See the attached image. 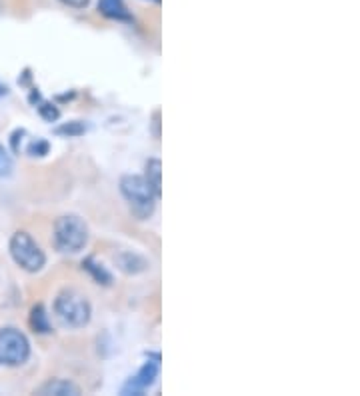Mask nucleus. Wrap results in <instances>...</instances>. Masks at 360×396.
<instances>
[{"instance_id":"obj_1","label":"nucleus","mask_w":360,"mask_h":396,"mask_svg":"<svg viewBox=\"0 0 360 396\" xmlns=\"http://www.w3.org/2000/svg\"><path fill=\"white\" fill-rule=\"evenodd\" d=\"M118 186H120V194L125 196L130 213L137 216L138 220H149L157 208L159 196L152 191L147 178L137 176V174H125Z\"/></svg>"},{"instance_id":"obj_12","label":"nucleus","mask_w":360,"mask_h":396,"mask_svg":"<svg viewBox=\"0 0 360 396\" xmlns=\"http://www.w3.org/2000/svg\"><path fill=\"white\" fill-rule=\"evenodd\" d=\"M83 268H86V270H88L92 277H95V280L98 282V284H100V282H102V284H110V280H112L110 279V274L106 272L105 268L95 264V260H92V258L85 260V262H83Z\"/></svg>"},{"instance_id":"obj_10","label":"nucleus","mask_w":360,"mask_h":396,"mask_svg":"<svg viewBox=\"0 0 360 396\" xmlns=\"http://www.w3.org/2000/svg\"><path fill=\"white\" fill-rule=\"evenodd\" d=\"M117 264L120 270H125L127 274H138L147 268V260L140 258L134 252H122L120 257L117 258Z\"/></svg>"},{"instance_id":"obj_11","label":"nucleus","mask_w":360,"mask_h":396,"mask_svg":"<svg viewBox=\"0 0 360 396\" xmlns=\"http://www.w3.org/2000/svg\"><path fill=\"white\" fill-rule=\"evenodd\" d=\"M31 326L32 331L38 334H46L51 332V322H48V314L44 311L43 304H36L31 311Z\"/></svg>"},{"instance_id":"obj_8","label":"nucleus","mask_w":360,"mask_h":396,"mask_svg":"<svg viewBox=\"0 0 360 396\" xmlns=\"http://www.w3.org/2000/svg\"><path fill=\"white\" fill-rule=\"evenodd\" d=\"M98 12L106 18H112V21H132L125 0H98Z\"/></svg>"},{"instance_id":"obj_19","label":"nucleus","mask_w":360,"mask_h":396,"mask_svg":"<svg viewBox=\"0 0 360 396\" xmlns=\"http://www.w3.org/2000/svg\"><path fill=\"white\" fill-rule=\"evenodd\" d=\"M154 2H160V0H154Z\"/></svg>"},{"instance_id":"obj_16","label":"nucleus","mask_w":360,"mask_h":396,"mask_svg":"<svg viewBox=\"0 0 360 396\" xmlns=\"http://www.w3.org/2000/svg\"><path fill=\"white\" fill-rule=\"evenodd\" d=\"M48 152V142H44V140H34L31 142V146H28V154L31 156H44Z\"/></svg>"},{"instance_id":"obj_4","label":"nucleus","mask_w":360,"mask_h":396,"mask_svg":"<svg viewBox=\"0 0 360 396\" xmlns=\"http://www.w3.org/2000/svg\"><path fill=\"white\" fill-rule=\"evenodd\" d=\"M11 257L12 260L26 272H38L46 264V255L38 247V242L28 232L18 230L11 238Z\"/></svg>"},{"instance_id":"obj_14","label":"nucleus","mask_w":360,"mask_h":396,"mask_svg":"<svg viewBox=\"0 0 360 396\" xmlns=\"http://www.w3.org/2000/svg\"><path fill=\"white\" fill-rule=\"evenodd\" d=\"M85 132V127L80 122H70V124H64L56 129V134H66V137H78Z\"/></svg>"},{"instance_id":"obj_5","label":"nucleus","mask_w":360,"mask_h":396,"mask_svg":"<svg viewBox=\"0 0 360 396\" xmlns=\"http://www.w3.org/2000/svg\"><path fill=\"white\" fill-rule=\"evenodd\" d=\"M31 358V343L26 334L14 326L0 328V366H22Z\"/></svg>"},{"instance_id":"obj_3","label":"nucleus","mask_w":360,"mask_h":396,"mask_svg":"<svg viewBox=\"0 0 360 396\" xmlns=\"http://www.w3.org/2000/svg\"><path fill=\"white\" fill-rule=\"evenodd\" d=\"M54 312L70 328H83L90 322L92 306L85 294L75 289H64L54 299Z\"/></svg>"},{"instance_id":"obj_13","label":"nucleus","mask_w":360,"mask_h":396,"mask_svg":"<svg viewBox=\"0 0 360 396\" xmlns=\"http://www.w3.org/2000/svg\"><path fill=\"white\" fill-rule=\"evenodd\" d=\"M14 171V162H12V156L9 154V150L4 149L0 144V178H9Z\"/></svg>"},{"instance_id":"obj_15","label":"nucleus","mask_w":360,"mask_h":396,"mask_svg":"<svg viewBox=\"0 0 360 396\" xmlns=\"http://www.w3.org/2000/svg\"><path fill=\"white\" fill-rule=\"evenodd\" d=\"M38 112H41V117L44 120H48V122H53L56 118L60 117V112H58V108L54 107V105H48V102H43L41 107H38Z\"/></svg>"},{"instance_id":"obj_18","label":"nucleus","mask_w":360,"mask_h":396,"mask_svg":"<svg viewBox=\"0 0 360 396\" xmlns=\"http://www.w3.org/2000/svg\"><path fill=\"white\" fill-rule=\"evenodd\" d=\"M6 95H9V88H6V86L0 85V97H6Z\"/></svg>"},{"instance_id":"obj_9","label":"nucleus","mask_w":360,"mask_h":396,"mask_svg":"<svg viewBox=\"0 0 360 396\" xmlns=\"http://www.w3.org/2000/svg\"><path fill=\"white\" fill-rule=\"evenodd\" d=\"M144 178L152 186L157 196H162V162L159 159H150L144 166Z\"/></svg>"},{"instance_id":"obj_6","label":"nucleus","mask_w":360,"mask_h":396,"mask_svg":"<svg viewBox=\"0 0 360 396\" xmlns=\"http://www.w3.org/2000/svg\"><path fill=\"white\" fill-rule=\"evenodd\" d=\"M160 375V356L159 354H152L149 356V360L138 368V373L134 376H130L120 395L122 396H140L149 390L150 386L157 382V378Z\"/></svg>"},{"instance_id":"obj_2","label":"nucleus","mask_w":360,"mask_h":396,"mask_svg":"<svg viewBox=\"0 0 360 396\" xmlns=\"http://www.w3.org/2000/svg\"><path fill=\"white\" fill-rule=\"evenodd\" d=\"M54 247L63 255H76L88 242V226L78 215H64L54 223Z\"/></svg>"},{"instance_id":"obj_7","label":"nucleus","mask_w":360,"mask_h":396,"mask_svg":"<svg viewBox=\"0 0 360 396\" xmlns=\"http://www.w3.org/2000/svg\"><path fill=\"white\" fill-rule=\"evenodd\" d=\"M36 395L41 396H78L83 395L80 386L75 385L73 380H64V378H53L48 382H44Z\"/></svg>"},{"instance_id":"obj_17","label":"nucleus","mask_w":360,"mask_h":396,"mask_svg":"<svg viewBox=\"0 0 360 396\" xmlns=\"http://www.w3.org/2000/svg\"><path fill=\"white\" fill-rule=\"evenodd\" d=\"M60 2L66 4V6H70V9H78V11H80V9H86V6H88L90 0H60Z\"/></svg>"}]
</instances>
